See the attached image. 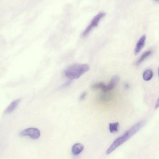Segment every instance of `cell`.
I'll list each match as a JSON object with an SVG mask.
<instances>
[{"label":"cell","instance_id":"18","mask_svg":"<svg viewBox=\"0 0 159 159\" xmlns=\"http://www.w3.org/2000/svg\"><path fill=\"white\" fill-rule=\"evenodd\" d=\"M158 75H159V68H158Z\"/></svg>","mask_w":159,"mask_h":159},{"label":"cell","instance_id":"16","mask_svg":"<svg viewBox=\"0 0 159 159\" xmlns=\"http://www.w3.org/2000/svg\"><path fill=\"white\" fill-rule=\"evenodd\" d=\"M159 107V97L156 101L155 104V109H157Z\"/></svg>","mask_w":159,"mask_h":159},{"label":"cell","instance_id":"5","mask_svg":"<svg viewBox=\"0 0 159 159\" xmlns=\"http://www.w3.org/2000/svg\"><path fill=\"white\" fill-rule=\"evenodd\" d=\"M119 78L118 76H115L111 79L109 83L105 85L102 91L103 92H108L113 89L117 84L119 81Z\"/></svg>","mask_w":159,"mask_h":159},{"label":"cell","instance_id":"4","mask_svg":"<svg viewBox=\"0 0 159 159\" xmlns=\"http://www.w3.org/2000/svg\"><path fill=\"white\" fill-rule=\"evenodd\" d=\"M20 135L21 136H28L31 139H36L40 135V131L36 128H30L21 132Z\"/></svg>","mask_w":159,"mask_h":159},{"label":"cell","instance_id":"9","mask_svg":"<svg viewBox=\"0 0 159 159\" xmlns=\"http://www.w3.org/2000/svg\"><path fill=\"white\" fill-rule=\"evenodd\" d=\"M153 76V73L152 70L150 69H148L146 70L144 72L143 77L145 81H148L151 80Z\"/></svg>","mask_w":159,"mask_h":159},{"label":"cell","instance_id":"2","mask_svg":"<svg viewBox=\"0 0 159 159\" xmlns=\"http://www.w3.org/2000/svg\"><path fill=\"white\" fill-rule=\"evenodd\" d=\"M89 69V66L86 64L73 65L65 70V75L67 78L71 80L78 79Z\"/></svg>","mask_w":159,"mask_h":159},{"label":"cell","instance_id":"3","mask_svg":"<svg viewBox=\"0 0 159 159\" xmlns=\"http://www.w3.org/2000/svg\"><path fill=\"white\" fill-rule=\"evenodd\" d=\"M105 15V13L101 12L94 17L90 24L83 32L82 34V37H84L87 36L94 28L98 26L100 20L104 17Z\"/></svg>","mask_w":159,"mask_h":159},{"label":"cell","instance_id":"13","mask_svg":"<svg viewBox=\"0 0 159 159\" xmlns=\"http://www.w3.org/2000/svg\"><path fill=\"white\" fill-rule=\"evenodd\" d=\"M110 97L108 94H104L102 95L101 99L103 100L106 101L110 100Z\"/></svg>","mask_w":159,"mask_h":159},{"label":"cell","instance_id":"11","mask_svg":"<svg viewBox=\"0 0 159 159\" xmlns=\"http://www.w3.org/2000/svg\"><path fill=\"white\" fill-rule=\"evenodd\" d=\"M119 126V123L118 122L110 123L109 124V130L111 133L118 132Z\"/></svg>","mask_w":159,"mask_h":159},{"label":"cell","instance_id":"1","mask_svg":"<svg viewBox=\"0 0 159 159\" xmlns=\"http://www.w3.org/2000/svg\"><path fill=\"white\" fill-rule=\"evenodd\" d=\"M145 123V121H143L138 122L133 126L129 130L115 140L108 149L107 151V154H110L116 148L128 141L138 132Z\"/></svg>","mask_w":159,"mask_h":159},{"label":"cell","instance_id":"15","mask_svg":"<svg viewBox=\"0 0 159 159\" xmlns=\"http://www.w3.org/2000/svg\"><path fill=\"white\" fill-rule=\"evenodd\" d=\"M87 95V93L86 92L83 93L80 95L79 97V99L80 100H82L84 99L85 98Z\"/></svg>","mask_w":159,"mask_h":159},{"label":"cell","instance_id":"14","mask_svg":"<svg viewBox=\"0 0 159 159\" xmlns=\"http://www.w3.org/2000/svg\"><path fill=\"white\" fill-rule=\"evenodd\" d=\"M72 82V81L71 80L69 81H68L63 84V85L61 87V88H64L68 87V86L70 85L71 84Z\"/></svg>","mask_w":159,"mask_h":159},{"label":"cell","instance_id":"10","mask_svg":"<svg viewBox=\"0 0 159 159\" xmlns=\"http://www.w3.org/2000/svg\"><path fill=\"white\" fill-rule=\"evenodd\" d=\"M152 54V52L151 50H148L145 52L142 56L135 63L136 66L138 65L142 62L146 58L150 56Z\"/></svg>","mask_w":159,"mask_h":159},{"label":"cell","instance_id":"8","mask_svg":"<svg viewBox=\"0 0 159 159\" xmlns=\"http://www.w3.org/2000/svg\"><path fill=\"white\" fill-rule=\"evenodd\" d=\"M20 101V99H18L12 102L6 109L5 113H9L13 112L16 108Z\"/></svg>","mask_w":159,"mask_h":159},{"label":"cell","instance_id":"12","mask_svg":"<svg viewBox=\"0 0 159 159\" xmlns=\"http://www.w3.org/2000/svg\"><path fill=\"white\" fill-rule=\"evenodd\" d=\"M105 85H106L103 83L100 82L94 84L92 86V88L94 90L100 89L102 90Z\"/></svg>","mask_w":159,"mask_h":159},{"label":"cell","instance_id":"6","mask_svg":"<svg viewBox=\"0 0 159 159\" xmlns=\"http://www.w3.org/2000/svg\"><path fill=\"white\" fill-rule=\"evenodd\" d=\"M146 38V35H144L137 42L134 51V53L135 55L138 54L144 47Z\"/></svg>","mask_w":159,"mask_h":159},{"label":"cell","instance_id":"7","mask_svg":"<svg viewBox=\"0 0 159 159\" xmlns=\"http://www.w3.org/2000/svg\"><path fill=\"white\" fill-rule=\"evenodd\" d=\"M84 148V146L82 144L77 143L73 145L72 147V153L74 155H78L82 151Z\"/></svg>","mask_w":159,"mask_h":159},{"label":"cell","instance_id":"17","mask_svg":"<svg viewBox=\"0 0 159 159\" xmlns=\"http://www.w3.org/2000/svg\"><path fill=\"white\" fill-rule=\"evenodd\" d=\"M154 1L156 2H159V0H154Z\"/></svg>","mask_w":159,"mask_h":159}]
</instances>
